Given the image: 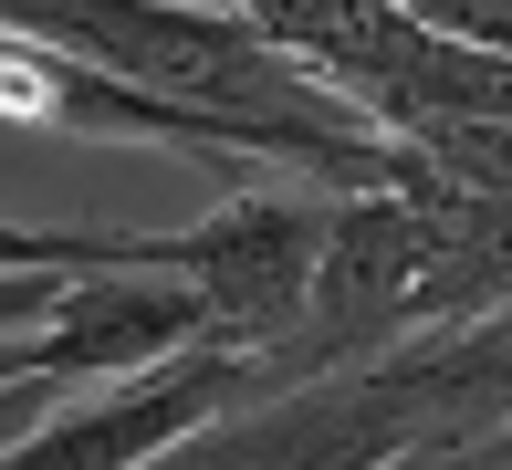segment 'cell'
Instances as JSON below:
<instances>
[{"instance_id": "cell-1", "label": "cell", "mask_w": 512, "mask_h": 470, "mask_svg": "<svg viewBox=\"0 0 512 470\" xmlns=\"http://www.w3.org/2000/svg\"><path fill=\"white\" fill-rule=\"evenodd\" d=\"M345 199L230 188L199 230H11V272H178L209 303V356H283L314 314V272Z\"/></svg>"}, {"instance_id": "cell-3", "label": "cell", "mask_w": 512, "mask_h": 470, "mask_svg": "<svg viewBox=\"0 0 512 470\" xmlns=\"http://www.w3.org/2000/svg\"><path fill=\"white\" fill-rule=\"evenodd\" d=\"M11 439H32V397L63 376H157L209 345V303L178 272H11Z\"/></svg>"}, {"instance_id": "cell-2", "label": "cell", "mask_w": 512, "mask_h": 470, "mask_svg": "<svg viewBox=\"0 0 512 470\" xmlns=\"http://www.w3.org/2000/svg\"><path fill=\"white\" fill-rule=\"evenodd\" d=\"M11 42L74 53V63H95V74L136 84V94H168V105H189V115L366 126V115H345L314 74H293L251 11H189V0H21Z\"/></svg>"}, {"instance_id": "cell-4", "label": "cell", "mask_w": 512, "mask_h": 470, "mask_svg": "<svg viewBox=\"0 0 512 470\" xmlns=\"http://www.w3.org/2000/svg\"><path fill=\"white\" fill-rule=\"evenodd\" d=\"M272 397V366L262 356H178L157 376H126V387H105L95 408H63L53 429L11 439V460L0 470H157L168 450H189L199 429H220V418L262 408Z\"/></svg>"}]
</instances>
